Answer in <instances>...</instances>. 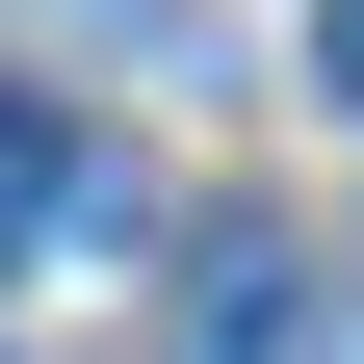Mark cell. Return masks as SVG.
<instances>
[{"mask_svg":"<svg viewBox=\"0 0 364 364\" xmlns=\"http://www.w3.org/2000/svg\"><path fill=\"white\" fill-rule=\"evenodd\" d=\"M312 105H338V130H364V0H312Z\"/></svg>","mask_w":364,"mask_h":364,"instance_id":"3","label":"cell"},{"mask_svg":"<svg viewBox=\"0 0 364 364\" xmlns=\"http://www.w3.org/2000/svg\"><path fill=\"white\" fill-rule=\"evenodd\" d=\"M53 208H78V130H53V105H0V287L53 260Z\"/></svg>","mask_w":364,"mask_h":364,"instance_id":"2","label":"cell"},{"mask_svg":"<svg viewBox=\"0 0 364 364\" xmlns=\"http://www.w3.org/2000/svg\"><path fill=\"white\" fill-rule=\"evenodd\" d=\"M312 338H338V312H312L287 235H208V260H182V312H156V364H312Z\"/></svg>","mask_w":364,"mask_h":364,"instance_id":"1","label":"cell"}]
</instances>
